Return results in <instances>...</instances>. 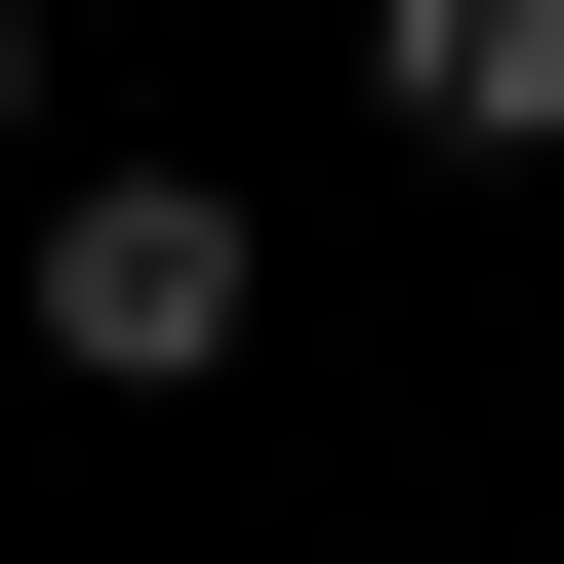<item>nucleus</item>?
Segmentation results:
<instances>
[{"instance_id":"1","label":"nucleus","mask_w":564,"mask_h":564,"mask_svg":"<svg viewBox=\"0 0 564 564\" xmlns=\"http://www.w3.org/2000/svg\"><path fill=\"white\" fill-rule=\"evenodd\" d=\"M242 202H202V162H82V202H41V364H82V403H202V364H242Z\"/></svg>"},{"instance_id":"2","label":"nucleus","mask_w":564,"mask_h":564,"mask_svg":"<svg viewBox=\"0 0 564 564\" xmlns=\"http://www.w3.org/2000/svg\"><path fill=\"white\" fill-rule=\"evenodd\" d=\"M364 82L444 121V162H564V0H364Z\"/></svg>"},{"instance_id":"3","label":"nucleus","mask_w":564,"mask_h":564,"mask_svg":"<svg viewBox=\"0 0 564 564\" xmlns=\"http://www.w3.org/2000/svg\"><path fill=\"white\" fill-rule=\"evenodd\" d=\"M0 121H41V0H0Z\"/></svg>"}]
</instances>
